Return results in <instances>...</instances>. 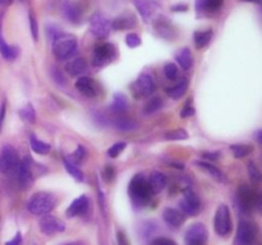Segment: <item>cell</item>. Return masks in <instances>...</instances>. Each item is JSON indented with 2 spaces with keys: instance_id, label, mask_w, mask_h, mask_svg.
Listing matches in <instances>:
<instances>
[{
  "instance_id": "cell-1",
  "label": "cell",
  "mask_w": 262,
  "mask_h": 245,
  "mask_svg": "<svg viewBox=\"0 0 262 245\" xmlns=\"http://www.w3.org/2000/svg\"><path fill=\"white\" fill-rule=\"evenodd\" d=\"M128 193H129L132 202L137 207H145V206H147L150 203V201H151L152 195H154L146 178L143 175L140 174L136 175L135 178L131 180L129 187H128Z\"/></svg>"
},
{
  "instance_id": "cell-15",
  "label": "cell",
  "mask_w": 262,
  "mask_h": 245,
  "mask_svg": "<svg viewBox=\"0 0 262 245\" xmlns=\"http://www.w3.org/2000/svg\"><path fill=\"white\" fill-rule=\"evenodd\" d=\"M17 179L20 185L23 189H28L34 183V171L31 170V166L28 164V157H24L23 161L18 164L17 168Z\"/></svg>"
},
{
  "instance_id": "cell-47",
  "label": "cell",
  "mask_w": 262,
  "mask_h": 245,
  "mask_svg": "<svg viewBox=\"0 0 262 245\" xmlns=\"http://www.w3.org/2000/svg\"><path fill=\"white\" fill-rule=\"evenodd\" d=\"M22 244V235H20V232H17V235L14 236L12 240L5 243V245H20Z\"/></svg>"
},
{
  "instance_id": "cell-23",
  "label": "cell",
  "mask_w": 262,
  "mask_h": 245,
  "mask_svg": "<svg viewBox=\"0 0 262 245\" xmlns=\"http://www.w3.org/2000/svg\"><path fill=\"white\" fill-rule=\"evenodd\" d=\"M63 14L64 17L67 18L69 22H72V23H78L80 19H81V12H80L78 7L76 4L69 3V1H65V3H64Z\"/></svg>"
},
{
  "instance_id": "cell-53",
  "label": "cell",
  "mask_w": 262,
  "mask_h": 245,
  "mask_svg": "<svg viewBox=\"0 0 262 245\" xmlns=\"http://www.w3.org/2000/svg\"><path fill=\"white\" fill-rule=\"evenodd\" d=\"M67 245H73V244H67Z\"/></svg>"
},
{
  "instance_id": "cell-16",
  "label": "cell",
  "mask_w": 262,
  "mask_h": 245,
  "mask_svg": "<svg viewBox=\"0 0 262 245\" xmlns=\"http://www.w3.org/2000/svg\"><path fill=\"white\" fill-rule=\"evenodd\" d=\"M76 88L86 97H95L99 94L98 83L88 77H80L76 82Z\"/></svg>"
},
{
  "instance_id": "cell-52",
  "label": "cell",
  "mask_w": 262,
  "mask_h": 245,
  "mask_svg": "<svg viewBox=\"0 0 262 245\" xmlns=\"http://www.w3.org/2000/svg\"><path fill=\"white\" fill-rule=\"evenodd\" d=\"M244 1H252V3H259L260 0H244Z\"/></svg>"
},
{
  "instance_id": "cell-18",
  "label": "cell",
  "mask_w": 262,
  "mask_h": 245,
  "mask_svg": "<svg viewBox=\"0 0 262 245\" xmlns=\"http://www.w3.org/2000/svg\"><path fill=\"white\" fill-rule=\"evenodd\" d=\"M88 208V198L86 195H81L78 198L74 199L72 202V205L69 206L65 211L68 217H77V216H81L83 213H86Z\"/></svg>"
},
{
  "instance_id": "cell-33",
  "label": "cell",
  "mask_w": 262,
  "mask_h": 245,
  "mask_svg": "<svg viewBox=\"0 0 262 245\" xmlns=\"http://www.w3.org/2000/svg\"><path fill=\"white\" fill-rule=\"evenodd\" d=\"M63 162L64 168H65V170H67L68 174L71 175L72 178H74L76 180H78V182H83V172H82L77 166H74L71 161H68L67 158H64Z\"/></svg>"
},
{
  "instance_id": "cell-10",
  "label": "cell",
  "mask_w": 262,
  "mask_h": 245,
  "mask_svg": "<svg viewBox=\"0 0 262 245\" xmlns=\"http://www.w3.org/2000/svg\"><path fill=\"white\" fill-rule=\"evenodd\" d=\"M90 30L99 38H105L110 35L111 30H113V24L102 14L96 13L90 19Z\"/></svg>"
},
{
  "instance_id": "cell-38",
  "label": "cell",
  "mask_w": 262,
  "mask_h": 245,
  "mask_svg": "<svg viewBox=\"0 0 262 245\" xmlns=\"http://www.w3.org/2000/svg\"><path fill=\"white\" fill-rule=\"evenodd\" d=\"M164 74L169 81H174V79H177V77H178V68H177L175 64L168 63L164 67Z\"/></svg>"
},
{
  "instance_id": "cell-4",
  "label": "cell",
  "mask_w": 262,
  "mask_h": 245,
  "mask_svg": "<svg viewBox=\"0 0 262 245\" xmlns=\"http://www.w3.org/2000/svg\"><path fill=\"white\" fill-rule=\"evenodd\" d=\"M259 230L251 221H241L235 234L234 245H256Z\"/></svg>"
},
{
  "instance_id": "cell-35",
  "label": "cell",
  "mask_w": 262,
  "mask_h": 245,
  "mask_svg": "<svg viewBox=\"0 0 262 245\" xmlns=\"http://www.w3.org/2000/svg\"><path fill=\"white\" fill-rule=\"evenodd\" d=\"M165 138L168 141H185L188 139V133L184 129H175V131L168 132L165 134Z\"/></svg>"
},
{
  "instance_id": "cell-37",
  "label": "cell",
  "mask_w": 262,
  "mask_h": 245,
  "mask_svg": "<svg viewBox=\"0 0 262 245\" xmlns=\"http://www.w3.org/2000/svg\"><path fill=\"white\" fill-rule=\"evenodd\" d=\"M125 147H127V143H125V142H117V143H114V145L111 146V147L108 150L109 157L111 158L118 157L121 152L124 151Z\"/></svg>"
},
{
  "instance_id": "cell-28",
  "label": "cell",
  "mask_w": 262,
  "mask_h": 245,
  "mask_svg": "<svg viewBox=\"0 0 262 245\" xmlns=\"http://www.w3.org/2000/svg\"><path fill=\"white\" fill-rule=\"evenodd\" d=\"M31 148H32V151L37 154H46L49 153L51 150L49 143L41 141V139L36 138L35 135H31Z\"/></svg>"
},
{
  "instance_id": "cell-14",
  "label": "cell",
  "mask_w": 262,
  "mask_h": 245,
  "mask_svg": "<svg viewBox=\"0 0 262 245\" xmlns=\"http://www.w3.org/2000/svg\"><path fill=\"white\" fill-rule=\"evenodd\" d=\"M114 57L115 47L111 44H102L95 49L92 61L96 67H104V65L114 60Z\"/></svg>"
},
{
  "instance_id": "cell-45",
  "label": "cell",
  "mask_w": 262,
  "mask_h": 245,
  "mask_svg": "<svg viewBox=\"0 0 262 245\" xmlns=\"http://www.w3.org/2000/svg\"><path fill=\"white\" fill-rule=\"evenodd\" d=\"M114 169L111 168V166H106L105 168V179H106V182H111L113 178H114Z\"/></svg>"
},
{
  "instance_id": "cell-6",
  "label": "cell",
  "mask_w": 262,
  "mask_h": 245,
  "mask_svg": "<svg viewBox=\"0 0 262 245\" xmlns=\"http://www.w3.org/2000/svg\"><path fill=\"white\" fill-rule=\"evenodd\" d=\"M256 199H257V195L247 184H242L237 190V205H238L239 211L244 215H249L253 211Z\"/></svg>"
},
{
  "instance_id": "cell-34",
  "label": "cell",
  "mask_w": 262,
  "mask_h": 245,
  "mask_svg": "<svg viewBox=\"0 0 262 245\" xmlns=\"http://www.w3.org/2000/svg\"><path fill=\"white\" fill-rule=\"evenodd\" d=\"M162 106V100L160 97H154L150 100V102H147V105L145 106V114L151 115L155 114L156 111H159Z\"/></svg>"
},
{
  "instance_id": "cell-48",
  "label": "cell",
  "mask_w": 262,
  "mask_h": 245,
  "mask_svg": "<svg viewBox=\"0 0 262 245\" xmlns=\"http://www.w3.org/2000/svg\"><path fill=\"white\" fill-rule=\"evenodd\" d=\"M219 152H203V156H205L206 158H208V160H218L219 158Z\"/></svg>"
},
{
  "instance_id": "cell-31",
  "label": "cell",
  "mask_w": 262,
  "mask_h": 245,
  "mask_svg": "<svg viewBox=\"0 0 262 245\" xmlns=\"http://www.w3.org/2000/svg\"><path fill=\"white\" fill-rule=\"evenodd\" d=\"M230 150H232L235 158H243V157H245V156H248L249 153H252L253 146L242 145V143H239V145L230 146Z\"/></svg>"
},
{
  "instance_id": "cell-20",
  "label": "cell",
  "mask_w": 262,
  "mask_h": 245,
  "mask_svg": "<svg viewBox=\"0 0 262 245\" xmlns=\"http://www.w3.org/2000/svg\"><path fill=\"white\" fill-rule=\"evenodd\" d=\"M147 182L148 185H150V188H151L152 193H154V194H158V193H160V191L166 187V176H165L162 172L154 171L150 175Z\"/></svg>"
},
{
  "instance_id": "cell-40",
  "label": "cell",
  "mask_w": 262,
  "mask_h": 245,
  "mask_svg": "<svg viewBox=\"0 0 262 245\" xmlns=\"http://www.w3.org/2000/svg\"><path fill=\"white\" fill-rule=\"evenodd\" d=\"M125 42H127V46L135 49V47L141 45V38H140L136 34H129L127 35V37H125Z\"/></svg>"
},
{
  "instance_id": "cell-8",
  "label": "cell",
  "mask_w": 262,
  "mask_h": 245,
  "mask_svg": "<svg viewBox=\"0 0 262 245\" xmlns=\"http://www.w3.org/2000/svg\"><path fill=\"white\" fill-rule=\"evenodd\" d=\"M179 206H181L183 215L187 216H197L201 211V201H200L199 195L196 194L191 188L185 189L183 193V198L179 202Z\"/></svg>"
},
{
  "instance_id": "cell-13",
  "label": "cell",
  "mask_w": 262,
  "mask_h": 245,
  "mask_svg": "<svg viewBox=\"0 0 262 245\" xmlns=\"http://www.w3.org/2000/svg\"><path fill=\"white\" fill-rule=\"evenodd\" d=\"M39 225H40L41 232L45 235H54V234H59L65 230V224L60 218L49 215V213L41 217Z\"/></svg>"
},
{
  "instance_id": "cell-27",
  "label": "cell",
  "mask_w": 262,
  "mask_h": 245,
  "mask_svg": "<svg viewBox=\"0 0 262 245\" xmlns=\"http://www.w3.org/2000/svg\"><path fill=\"white\" fill-rule=\"evenodd\" d=\"M212 38V31H199V32H195L193 35V40H195V45L197 49H202L205 47L206 45H208V42L211 41Z\"/></svg>"
},
{
  "instance_id": "cell-2",
  "label": "cell",
  "mask_w": 262,
  "mask_h": 245,
  "mask_svg": "<svg viewBox=\"0 0 262 245\" xmlns=\"http://www.w3.org/2000/svg\"><path fill=\"white\" fill-rule=\"evenodd\" d=\"M77 47V38L73 35L60 32L53 38V53L58 60H68L76 54Z\"/></svg>"
},
{
  "instance_id": "cell-7",
  "label": "cell",
  "mask_w": 262,
  "mask_h": 245,
  "mask_svg": "<svg viewBox=\"0 0 262 245\" xmlns=\"http://www.w3.org/2000/svg\"><path fill=\"white\" fill-rule=\"evenodd\" d=\"M18 164V154L12 146H4L1 152H0V171L5 175H12L17 171Z\"/></svg>"
},
{
  "instance_id": "cell-19",
  "label": "cell",
  "mask_w": 262,
  "mask_h": 245,
  "mask_svg": "<svg viewBox=\"0 0 262 245\" xmlns=\"http://www.w3.org/2000/svg\"><path fill=\"white\" fill-rule=\"evenodd\" d=\"M65 71L72 77H78L87 71V61L84 60L83 57H77L74 60L68 61V64L65 65Z\"/></svg>"
},
{
  "instance_id": "cell-21",
  "label": "cell",
  "mask_w": 262,
  "mask_h": 245,
  "mask_svg": "<svg viewBox=\"0 0 262 245\" xmlns=\"http://www.w3.org/2000/svg\"><path fill=\"white\" fill-rule=\"evenodd\" d=\"M0 54L3 55L4 59H7V60H14L18 57V47L9 46L3 38V35H1V16H0Z\"/></svg>"
},
{
  "instance_id": "cell-43",
  "label": "cell",
  "mask_w": 262,
  "mask_h": 245,
  "mask_svg": "<svg viewBox=\"0 0 262 245\" xmlns=\"http://www.w3.org/2000/svg\"><path fill=\"white\" fill-rule=\"evenodd\" d=\"M84 156H86V151H84V148L83 147H81V146H80V147L77 148V150H76V151L73 152V154H72V157L74 158V160H76V161H81L82 158L84 157Z\"/></svg>"
},
{
  "instance_id": "cell-49",
  "label": "cell",
  "mask_w": 262,
  "mask_h": 245,
  "mask_svg": "<svg viewBox=\"0 0 262 245\" xmlns=\"http://www.w3.org/2000/svg\"><path fill=\"white\" fill-rule=\"evenodd\" d=\"M174 12H185V10L188 9V7L185 5V4H177V5H174V7L172 8Z\"/></svg>"
},
{
  "instance_id": "cell-3",
  "label": "cell",
  "mask_w": 262,
  "mask_h": 245,
  "mask_svg": "<svg viewBox=\"0 0 262 245\" xmlns=\"http://www.w3.org/2000/svg\"><path fill=\"white\" fill-rule=\"evenodd\" d=\"M55 205H57L55 195H53L51 193H46V191H39L30 198L27 208L32 215L44 216L46 213H50L54 209Z\"/></svg>"
},
{
  "instance_id": "cell-42",
  "label": "cell",
  "mask_w": 262,
  "mask_h": 245,
  "mask_svg": "<svg viewBox=\"0 0 262 245\" xmlns=\"http://www.w3.org/2000/svg\"><path fill=\"white\" fill-rule=\"evenodd\" d=\"M150 245H178L174 240L169 238H156L154 239Z\"/></svg>"
},
{
  "instance_id": "cell-22",
  "label": "cell",
  "mask_w": 262,
  "mask_h": 245,
  "mask_svg": "<svg viewBox=\"0 0 262 245\" xmlns=\"http://www.w3.org/2000/svg\"><path fill=\"white\" fill-rule=\"evenodd\" d=\"M197 166H200L201 169H203V170H206V171L208 172V175L210 176H212V178L215 179V180H218L219 183H225L226 182V178L225 175L222 174V171H220L216 166H214L212 164H210V162H205V161H196L195 162Z\"/></svg>"
},
{
  "instance_id": "cell-32",
  "label": "cell",
  "mask_w": 262,
  "mask_h": 245,
  "mask_svg": "<svg viewBox=\"0 0 262 245\" xmlns=\"http://www.w3.org/2000/svg\"><path fill=\"white\" fill-rule=\"evenodd\" d=\"M129 17H131V16H123V17L117 18V19L111 23L113 24V28H115V30H128V28L135 27V18H132V19L129 20Z\"/></svg>"
},
{
  "instance_id": "cell-29",
  "label": "cell",
  "mask_w": 262,
  "mask_h": 245,
  "mask_svg": "<svg viewBox=\"0 0 262 245\" xmlns=\"http://www.w3.org/2000/svg\"><path fill=\"white\" fill-rule=\"evenodd\" d=\"M113 110L117 111V113H121V111H125L128 108V98L125 94H123L121 92H117L114 94V98H113V105H111Z\"/></svg>"
},
{
  "instance_id": "cell-9",
  "label": "cell",
  "mask_w": 262,
  "mask_h": 245,
  "mask_svg": "<svg viewBox=\"0 0 262 245\" xmlns=\"http://www.w3.org/2000/svg\"><path fill=\"white\" fill-rule=\"evenodd\" d=\"M207 228L203 224H193L189 226L187 232H185L184 242L185 245H206L207 243Z\"/></svg>"
},
{
  "instance_id": "cell-44",
  "label": "cell",
  "mask_w": 262,
  "mask_h": 245,
  "mask_svg": "<svg viewBox=\"0 0 262 245\" xmlns=\"http://www.w3.org/2000/svg\"><path fill=\"white\" fill-rule=\"evenodd\" d=\"M193 114H195V109L189 106V105H187L181 111V118H188V116H192Z\"/></svg>"
},
{
  "instance_id": "cell-41",
  "label": "cell",
  "mask_w": 262,
  "mask_h": 245,
  "mask_svg": "<svg viewBox=\"0 0 262 245\" xmlns=\"http://www.w3.org/2000/svg\"><path fill=\"white\" fill-rule=\"evenodd\" d=\"M30 27L31 34H32V38H34V41H37V37H39V26H37V20L32 13H30Z\"/></svg>"
},
{
  "instance_id": "cell-24",
  "label": "cell",
  "mask_w": 262,
  "mask_h": 245,
  "mask_svg": "<svg viewBox=\"0 0 262 245\" xmlns=\"http://www.w3.org/2000/svg\"><path fill=\"white\" fill-rule=\"evenodd\" d=\"M175 59H177L179 65H181L184 71H188L189 68L192 67V63H193L192 53L188 47H184V49L179 50L178 53H177V55H175Z\"/></svg>"
},
{
  "instance_id": "cell-5",
  "label": "cell",
  "mask_w": 262,
  "mask_h": 245,
  "mask_svg": "<svg viewBox=\"0 0 262 245\" xmlns=\"http://www.w3.org/2000/svg\"><path fill=\"white\" fill-rule=\"evenodd\" d=\"M232 225L229 207L226 205H220L215 213V220H214V227H215L216 234L220 236H228L232 232Z\"/></svg>"
},
{
  "instance_id": "cell-12",
  "label": "cell",
  "mask_w": 262,
  "mask_h": 245,
  "mask_svg": "<svg viewBox=\"0 0 262 245\" xmlns=\"http://www.w3.org/2000/svg\"><path fill=\"white\" fill-rule=\"evenodd\" d=\"M133 91H135L136 97H147L150 94H152L156 90V84L154 82V78L148 73H142L140 77L137 78V81L132 86Z\"/></svg>"
},
{
  "instance_id": "cell-51",
  "label": "cell",
  "mask_w": 262,
  "mask_h": 245,
  "mask_svg": "<svg viewBox=\"0 0 262 245\" xmlns=\"http://www.w3.org/2000/svg\"><path fill=\"white\" fill-rule=\"evenodd\" d=\"M8 3H9V0H0V4H1V5H5V4Z\"/></svg>"
},
{
  "instance_id": "cell-36",
  "label": "cell",
  "mask_w": 262,
  "mask_h": 245,
  "mask_svg": "<svg viewBox=\"0 0 262 245\" xmlns=\"http://www.w3.org/2000/svg\"><path fill=\"white\" fill-rule=\"evenodd\" d=\"M115 127H117V129L123 132L133 131L136 128V123L128 118H119L117 120V123H115Z\"/></svg>"
},
{
  "instance_id": "cell-17",
  "label": "cell",
  "mask_w": 262,
  "mask_h": 245,
  "mask_svg": "<svg viewBox=\"0 0 262 245\" xmlns=\"http://www.w3.org/2000/svg\"><path fill=\"white\" fill-rule=\"evenodd\" d=\"M162 218L166 222V225L174 228L181 227L185 220L183 212L175 208H165L162 212Z\"/></svg>"
},
{
  "instance_id": "cell-39",
  "label": "cell",
  "mask_w": 262,
  "mask_h": 245,
  "mask_svg": "<svg viewBox=\"0 0 262 245\" xmlns=\"http://www.w3.org/2000/svg\"><path fill=\"white\" fill-rule=\"evenodd\" d=\"M248 174L249 178H251V180H252L253 183H259L260 180H261V172H260V170L257 169V166H256L253 162H249Z\"/></svg>"
},
{
  "instance_id": "cell-25",
  "label": "cell",
  "mask_w": 262,
  "mask_h": 245,
  "mask_svg": "<svg viewBox=\"0 0 262 245\" xmlns=\"http://www.w3.org/2000/svg\"><path fill=\"white\" fill-rule=\"evenodd\" d=\"M224 0H196V9L197 12H215L222 7Z\"/></svg>"
},
{
  "instance_id": "cell-30",
  "label": "cell",
  "mask_w": 262,
  "mask_h": 245,
  "mask_svg": "<svg viewBox=\"0 0 262 245\" xmlns=\"http://www.w3.org/2000/svg\"><path fill=\"white\" fill-rule=\"evenodd\" d=\"M18 113H20V119H22L23 121H26V123L34 124L35 121H36V113H35L34 106H32L31 104L24 105L23 108L20 109Z\"/></svg>"
},
{
  "instance_id": "cell-50",
  "label": "cell",
  "mask_w": 262,
  "mask_h": 245,
  "mask_svg": "<svg viewBox=\"0 0 262 245\" xmlns=\"http://www.w3.org/2000/svg\"><path fill=\"white\" fill-rule=\"evenodd\" d=\"M4 114H5V106H3V108H1V110H0V131H1V125H3Z\"/></svg>"
},
{
  "instance_id": "cell-26",
  "label": "cell",
  "mask_w": 262,
  "mask_h": 245,
  "mask_svg": "<svg viewBox=\"0 0 262 245\" xmlns=\"http://www.w3.org/2000/svg\"><path fill=\"white\" fill-rule=\"evenodd\" d=\"M187 90H188V79H187V78H181L177 86L169 88L168 94L173 98V100H179V98H181L184 96Z\"/></svg>"
},
{
  "instance_id": "cell-11",
  "label": "cell",
  "mask_w": 262,
  "mask_h": 245,
  "mask_svg": "<svg viewBox=\"0 0 262 245\" xmlns=\"http://www.w3.org/2000/svg\"><path fill=\"white\" fill-rule=\"evenodd\" d=\"M133 4L138 10V13L141 14L142 19L147 23L158 17L160 12V5L155 0H133Z\"/></svg>"
},
{
  "instance_id": "cell-46",
  "label": "cell",
  "mask_w": 262,
  "mask_h": 245,
  "mask_svg": "<svg viewBox=\"0 0 262 245\" xmlns=\"http://www.w3.org/2000/svg\"><path fill=\"white\" fill-rule=\"evenodd\" d=\"M117 239H118V244L119 245H129V242L127 240V236L124 235V232L121 231L118 232Z\"/></svg>"
}]
</instances>
